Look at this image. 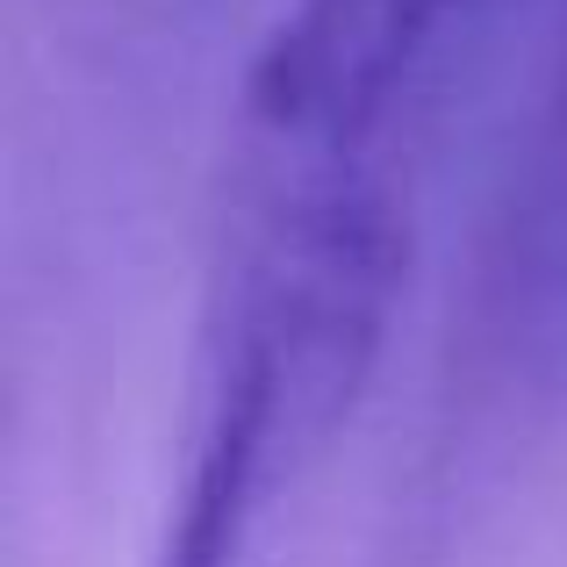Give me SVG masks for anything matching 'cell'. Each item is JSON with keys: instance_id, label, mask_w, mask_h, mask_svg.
Wrapping results in <instances>:
<instances>
[{"instance_id": "6da1fadb", "label": "cell", "mask_w": 567, "mask_h": 567, "mask_svg": "<svg viewBox=\"0 0 567 567\" xmlns=\"http://www.w3.org/2000/svg\"><path fill=\"white\" fill-rule=\"evenodd\" d=\"M511 0H288L230 115L216 266L402 295L445 115Z\"/></svg>"}, {"instance_id": "7a4b0ae2", "label": "cell", "mask_w": 567, "mask_h": 567, "mask_svg": "<svg viewBox=\"0 0 567 567\" xmlns=\"http://www.w3.org/2000/svg\"><path fill=\"white\" fill-rule=\"evenodd\" d=\"M453 395L474 424H525L567 402V51L474 251L453 331Z\"/></svg>"}]
</instances>
